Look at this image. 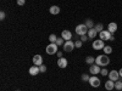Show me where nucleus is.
Returning <instances> with one entry per match:
<instances>
[{
  "label": "nucleus",
  "mask_w": 122,
  "mask_h": 91,
  "mask_svg": "<svg viewBox=\"0 0 122 91\" xmlns=\"http://www.w3.org/2000/svg\"><path fill=\"white\" fill-rule=\"evenodd\" d=\"M95 63L98 64V66H100V67H106L109 63H110V58H109V56L107 55H99V56H97V58H95Z\"/></svg>",
  "instance_id": "nucleus-1"
},
{
  "label": "nucleus",
  "mask_w": 122,
  "mask_h": 91,
  "mask_svg": "<svg viewBox=\"0 0 122 91\" xmlns=\"http://www.w3.org/2000/svg\"><path fill=\"white\" fill-rule=\"evenodd\" d=\"M57 44L56 43H50L48 46H46V49H45V51H46V54L48 55H55V54H57Z\"/></svg>",
  "instance_id": "nucleus-2"
},
{
  "label": "nucleus",
  "mask_w": 122,
  "mask_h": 91,
  "mask_svg": "<svg viewBox=\"0 0 122 91\" xmlns=\"http://www.w3.org/2000/svg\"><path fill=\"white\" fill-rule=\"evenodd\" d=\"M88 27L84 24V23H82V24H78L77 27H76V34L77 35H86L87 33H88Z\"/></svg>",
  "instance_id": "nucleus-3"
},
{
  "label": "nucleus",
  "mask_w": 122,
  "mask_h": 91,
  "mask_svg": "<svg viewBox=\"0 0 122 91\" xmlns=\"http://www.w3.org/2000/svg\"><path fill=\"white\" fill-rule=\"evenodd\" d=\"M75 43L72 41V40H67V41H65L64 44V51L65 52H72L73 49H75Z\"/></svg>",
  "instance_id": "nucleus-4"
},
{
  "label": "nucleus",
  "mask_w": 122,
  "mask_h": 91,
  "mask_svg": "<svg viewBox=\"0 0 122 91\" xmlns=\"http://www.w3.org/2000/svg\"><path fill=\"white\" fill-rule=\"evenodd\" d=\"M92 46H93L94 50H103L106 45L104 44V41L101 39H95L94 41H93V45H92Z\"/></svg>",
  "instance_id": "nucleus-5"
},
{
  "label": "nucleus",
  "mask_w": 122,
  "mask_h": 91,
  "mask_svg": "<svg viewBox=\"0 0 122 91\" xmlns=\"http://www.w3.org/2000/svg\"><path fill=\"white\" fill-rule=\"evenodd\" d=\"M111 36H112V34H111V33L109 32L107 29H106V30L104 29L103 32H100V33H99V38H100L101 40H103V41H106V40H110V38H111Z\"/></svg>",
  "instance_id": "nucleus-6"
},
{
  "label": "nucleus",
  "mask_w": 122,
  "mask_h": 91,
  "mask_svg": "<svg viewBox=\"0 0 122 91\" xmlns=\"http://www.w3.org/2000/svg\"><path fill=\"white\" fill-rule=\"evenodd\" d=\"M107 77H109L110 80H112V82H117V80L121 78V77H120V73H118V70H115V69H114V70H110Z\"/></svg>",
  "instance_id": "nucleus-7"
},
{
  "label": "nucleus",
  "mask_w": 122,
  "mask_h": 91,
  "mask_svg": "<svg viewBox=\"0 0 122 91\" xmlns=\"http://www.w3.org/2000/svg\"><path fill=\"white\" fill-rule=\"evenodd\" d=\"M100 70H101V68H100V66H98L97 63L90 64V67H89V72H90L92 75H97V74H99V73H100Z\"/></svg>",
  "instance_id": "nucleus-8"
},
{
  "label": "nucleus",
  "mask_w": 122,
  "mask_h": 91,
  "mask_svg": "<svg viewBox=\"0 0 122 91\" xmlns=\"http://www.w3.org/2000/svg\"><path fill=\"white\" fill-rule=\"evenodd\" d=\"M89 84H90L92 87H99V86H100V79H99L98 77H95V75L90 77V79H89Z\"/></svg>",
  "instance_id": "nucleus-9"
},
{
  "label": "nucleus",
  "mask_w": 122,
  "mask_h": 91,
  "mask_svg": "<svg viewBox=\"0 0 122 91\" xmlns=\"http://www.w3.org/2000/svg\"><path fill=\"white\" fill-rule=\"evenodd\" d=\"M33 63H34V66H42L43 64V57L40 55L33 56Z\"/></svg>",
  "instance_id": "nucleus-10"
},
{
  "label": "nucleus",
  "mask_w": 122,
  "mask_h": 91,
  "mask_svg": "<svg viewBox=\"0 0 122 91\" xmlns=\"http://www.w3.org/2000/svg\"><path fill=\"white\" fill-rule=\"evenodd\" d=\"M107 30H109L111 34H115V32L117 30V23H115V22H110L109 26H107Z\"/></svg>",
  "instance_id": "nucleus-11"
},
{
  "label": "nucleus",
  "mask_w": 122,
  "mask_h": 91,
  "mask_svg": "<svg viewBox=\"0 0 122 91\" xmlns=\"http://www.w3.org/2000/svg\"><path fill=\"white\" fill-rule=\"evenodd\" d=\"M40 73V69H39V66H32L29 68V74L30 75H38Z\"/></svg>",
  "instance_id": "nucleus-12"
},
{
  "label": "nucleus",
  "mask_w": 122,
  "mask_h": 91,
  "mask_svg": "<svg viewBox=\"0 0 122 91\" xmlns=\"http://www.w3.org/2000/svg\"><path fill=\"white\" fill-rule=\"evenodd\" d=\"M61 36H62V38L66 40V41H67V40H72V33H71L70 30H62Z\"/></svg>",
  "instance_id": "nucleus-13"
},
{
  "label": "nucleus",
  "mask_w": 122,
  "mask_h": 91,
  "mask_svg": "<svg viewBox=\"0 0 122 91\" xmlns=\"http://www.w3.org/2000/svg\"><path fill=\"white\" fill-rule=\"evenodd\" d=\"M67 64H68V62H67V59H66V58H64V57L59 58V61H57V66H59L60 68H66Z\"/></svg>",
  "instance_id": "nucleus-14"
},
{
  "label": "nucleus",
  "mask_w": 122,
  "mask_h": 91,
  "mask_svg": "<svg viewBox=\"0 0 122 91\" xmlns=\"http://www.w3.org/2000/svg\"><path fill=\"white\" fill-rule=\"evenodd\" d=\"M98 34H99V33L95 30V28H90V29L88 30V33H87V35H88L89 39H95V36H97Z\"/></svg>",
  "instance_id": "nucleus-15"
},
{
  "label": "nucleus",
  "mask_w": 122,
  "mask_h": 91,
  "mask_svg": "<svg viewBox=\"0 0 122 91\" xmlns=\"http://www.w3.org/2000/svg\"><path fill=\"white\" fill-rule=\"evenodd\" d=\"M105 89L106 90H109V91H111V90H114L115 89V82H112V80H107V82L105 83Z\"/></svg>",
  "instance_id": "nucleus-16"
},
{
  "label": "nucleus",
  "mask_w": 122,
  "mask_h": 91,
  "mask_svg": "<svg viewBox=\"0 0 122 91\" xmlns=\"http://www.w3.org/2000/svg\"><path fill=\"white\" fill-rule=\"evenodd\" d=\"M50 14H51V15H57V14H60V7L56 6V5H53L51 7H50Z\"/></svg>",
  "instance_id": "nucleus-17"
},
{
  "label": "nucleus",
  "mask_w": 122,
  "mask_h": 91,
  "mask_svg": "<svg viewBox=\"0 0 122 91\" xmlns=\"http://www.w3.org/2000/svg\"><path fill=\"white\" fill-rule=\"evenodd\" d=\"M86 63H88V64H94V63H95V58H94L93 56L86 57Z\"/></svg>",
  "instance_id": "nucleus-18"
},
{
  "label": "nucleus",
  "mask_w": 122,
  "mask_h": 91,
  "mask_svg": "<svg viewBox=\"0 0 122 91\" xmlns=\"http://www.w3.org/2000/svg\"><path fill=\"white\" fill-rule=\"evenodd\" d=\"M94 28H95V30H97L98 33H100V32H103V30H104V26H103V23H98V24H95Z\"/></svg>",
  "instance_id": "nucleus-19"
},
{
  "label": "nucleus",
  "mask_w": 122,
  "mask_h": 91,
  "mask_svg": "<svg viewBox=\"0 0 122 91\" xmlns=\"http://www.w3.org/2000/svg\"><path fill=\"white\" fill-rule=\"evenodd\" d=\"M56 44H57V46H64V44H65V39H64L62 36L57 38V40H56Z\"/></svg>",
  "instance_id": "nucleus-20"
},
{
  "label": "nucleus",
  "mask_w": 122,
  "mask_h": 91,
  "mask_svg": "<svg viewBox=\"0 0 122 91\" xmlns=\"http://www.w3.org/2000/svg\"><path fill=\"white\" fill-rule=\"evenodd\" d=\"M84 24L88 27V29H90V28H94V22L92 21V19H87Z\"/></svg>",
  "instance_id": "nucleus-21"
},
{
  "label": "nucleus",
  "mask_w": 122,
  "mask_h": 91,
  "mask_svg": "<svg viewBox=\"0 0 122 91\" xmlns=\"http://www.w3.org/2000/svg\"><path fill=\"white\" fill-rule=\"evenodd\" d=\"M115 89H116L117 91L122 90V82H121V80H117V82H115Z\"/></svg>",
  "instance_id": "nucleus-22"
},
{
  "label": "nucleus",
  "mask_w": 122,
  "mask_h": 91,
  "mask_svg": "<svg viewBox=\"0 0 122 91\" xmlns=\"http://www.w3.org/2000/svg\"><path fill=\"white\" fill-rule=\"evenodd\" d=\"M103 50H104V54L105 55H110L111 52H112V47H111V46H105Z\"/></svg>",
  "instance_id": "nucleus-23"
},
{
  "label": "nucleus",
  "mask_w": 122,
  "mask_h": 91,
  "mask_svg": "<svg viewBox=\"0 0 122 91\" xmlns=\"http://www.w3.org/2000/svg\"><path fill=\"white\" fill-rule=\"evenodd\" d=\"M56 40H57V38H56L55 34H50L49 35V41L50 43H56Z\"/></svg>",
  "instance_id": "nucleus-24"
},
{
  "label": "nucleus",
  "mask_w": 122,
  "mask_h": 91,
  "mask_svg": "<svg viewBox=\"0 0 122 91\" xmlns=\"http://www.w3.org/2000/svg\"><path fill=\"white\" fill-rule=\"evenodd\" d=\"M100 74L103 75V77H106V75H109V70L104 67V68H101V70H100Z\"/></svg>",
  "instance_id": "nucleus-25"
},
{
  "label": "nucleus",
  "mask_w": 122,
  "mask_h": 91,
  "mask_svg": "<svg viewBox=\"0 0 122 91\" xmlns=\"http://www.w3.org/2000/svg\"><path fill=\"white\" fill-rule=\"evenodd\" d=\"M89 79H90V77L88 74H82V80L83 82H89Z\"/></svg>",
  "instance_id": "nucleus-26"
},
{
  "label": "nucleus",
  "mask_w": 122,
  "mask_h": 91,
  "mask_svg": "<svg viewBox=\"0 0 122 91\" xmlns=\"http://www.w3.org/2000/svg\"><path fill=\"white\" fill-rule=\"evenodd\" d=\"M82 41H81V40H76V43H75V46L77 47V49H79V47H82Z\"/></svg>",
  "instance_id": "nucleus-27"
},
{
  "label": "nucleus",
  "mask_w": 122,
  "mask_h": 91,
  "mask_svg": "<svg viewBox=\"0 0 122 91\" xmlns=\"http://www.w3.org/2000/svg\"><path fill=\"white\" fill-rule=\"evenodd\" d=\"M39 69H40V73H45L46 72V66H44V64L39 66Z\"/></svg>",
  "instance_id": "nucleus-28"
},
{
  "label": "nucleus",
  "mask_w": 122,
  "mask_h": 91,
  "mask_svg": "<svg viewBox=\"0 0 122 91\" xmlns=\"http://www.w3.org/2000/svg\"><path fill=\"white\" fill-rule=\"evenodd\" d=\"M88 40V36H86V35H81V41L82 43H86Z\"/></svg>",
  "instance_id": "nucleus-29"
},
{
  "label": "nucleus",
  "mask_w": 122,
  "mask_h": 91,
  "mask_svg": "<svg viewBox=\"0 0 122 91\" xmlns=\"http://www.w3.org/2000/svg\"><path fill=\"white\" fill-rule=\"evenodd\" d=\"M25 3H26V0H17V5H20V6H23Z\"/></svg>",
  "instance_id": "nucleus-30"
},
{
  "label": "nucleus",
  "mask_w": 122,
  "mask_h": 91,
  "mask_svg": "<svg viewBox=\"0 0 122 91\" xmlns=\"http://www.w3.org/2000/svg\"><path fill=\"white\" fill-rule=\"evenodd\" d=\"M5 17H6V14L4 11H1V12H0V19L3 21V19H5Z\"/></svg>",
  "instance_id": "nucleus-31"
},
{
  "label": "nucleus",
  "mask_w": 122,
  "mask_h": 91,
  "mask_svg": "<svg viewBox=\"0 0 122 91\" xmlns=\"http://www.w3.org/2000/svg\"><path fill=\"white\" fill-rule=\"evenodd\" d=\"M56 55H57V57H59V58L62 57V52H61V51H57V54H56Z\"/></svg>",
  "instance_id": "nucleus-32"
},
{
  "label": "nucleus",
  "mask_w": 122,
  "mask_h": 91,
  "mask_svg": "<svg viewBox=\"0 0 122 91\" xmlns=\"http://www.w3.org/2000/svg\"><path fill=\"white\" fill-rule=\"evenodd\" d=\"M110 41H115V36H111L110 38Z\"/></svg>",
  "instance_id": "nucleus-33"
},
{
  "label": "nucleus",
  "mask_w": 122,
  "mask_h": 91,
  "mask_svg": "<svg viewBox=\"0 0 122 91\" xmlns=\"http://www.w3.org/2000/svg\"><path fill=\"white\" fill-rule=\"evenodd\" d=\"M118 73H120V77H121V78H122V68H121V69H120V70H118Z\"/></svg>",
  "instance_id": "nucleus-34"
},
{
  "label": "nucleus",
  "mask_w": 122,
  "mask_h": 91,
  "mask_svg": "<svg viewBox=\"0 0 122 91\" xmlns=\"http://www.w3.org/2000/svg\"><path fill=\"white\" fill-rule=\"evenodd\" d=\"M16 91H20V90H16Z\"/></svg>",
  "instance_id": "nucleus-35"
}]
</instances>
